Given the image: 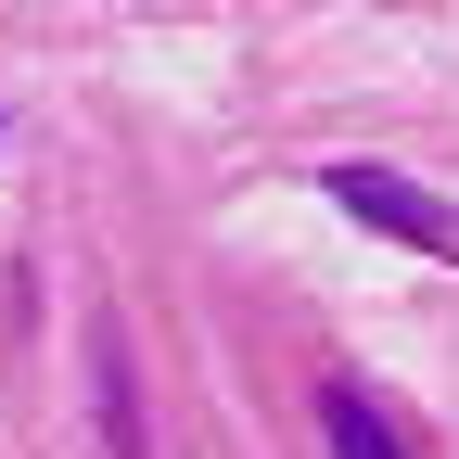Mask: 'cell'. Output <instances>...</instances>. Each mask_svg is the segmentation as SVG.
I'll return each mask as SVG.
<instances>
[{
    "label": "cell",
    "mask_w": 459,
    "mask_h": 459,
    "mask_svg": "<svg viewBox=\"0 0 459 459\" xmlns=\"http://www.w3.org/2000/svg\"><path fill=\"white\" fill-rule=\"evenodd\" d=\"M344 217H370V230H395V243H421V255H459V217L421 192V179H395V166H358V153H344L332 166V179H319Z\"/></svg>",
    "instance_id": "6da1fadb"
},
{
    "label": "cell",
    "mask_w": 459,
    "mask_h": 459,
    "mask_svg": "<svg viewBox=\"0 0 459 459\" xmlns=\"http://www.w3.org/2000/svg\"><path fill=\"white\" fill-rule=\"evenodd\" d=\"M319 434H332V459H409V434L370 383H319Z\"/></svg>",
    "instance_id": "7a4b0ae2"
},
{
    "label": "cell",
    "mask_w": 459,
    "mask_h": 459,
    "mask_svg": "<svg viewBox=\"0 0 459 459\" xmlns=\"http://www.w3.org/2000/svg\"><path fill=\"white\" fill-rule=\"evenodd\" d=\"M90 358H102V434H115V459H141V395H128V344H90Z\"/></svg>",
    "instance_id": "3957f363"
}]
</instances>
